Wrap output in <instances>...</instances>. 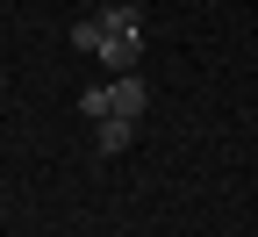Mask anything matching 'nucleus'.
Segmentation results:
<instances>
[{
	"label": "nucleus",
	"instance_id": "obj_1",
	"mask_svg": "<svg viewBox=\"0 0 258 237\" xmlns=\"http://www.w3.org/2000/svg\"><path fill=\"white\" fill-rule=\"evenodd\" d=\"M144 101H151L144 79L122 72V79H108V86H86V93H79V115H93V122H137Z\"/></svg>",
	"mask_w": 258,
	"mask_h": 237
},
{
	"label": "nucleus",
	"instance_id": "obj_2",
	"mask_svg": "<svg viewBox=\"0 0 258 237\" xmlns=\"http://www.w3.org/2000/svg\"><path fill=\"white\" fill-rule=\"evenodd\" d=\"M108 36H144V8H137V0H108L101 15L72 22V43H79V51H101Z\"/></svg>",
	"mask_w": 258,
	"mask_h": 237
},
{
	"label": "nucleus",
	"instance_id": "obj_3",
	"mask_svg": "<svg viewBox=\"0 0 258 237\" xmlns=\"http://www.w3.org/2000/svg\"><path fill=\"white\" fill-rule=\"evenodd\" d=\"M137 58H144V36H108L101 43V72L122 79V72H137Z\"/></svg>",
	"mask_w": 258,
	"mask_h": 237
},
{
	"label": "nucleus",
	"instance_id": "obj_4",
	"mask_svg": "<svg viewBox=\"0 0 258 237\" xmlns=\"http://www.w3.org/2000/svg\"><path fill=\"white\" fill-rule=\"evenodd\" d=\"M93 137H101V151H129V137H137V122H93Z\"/></svg>",
	"mask_w": 258,
	"mask_h": 237
}]
</instances>
